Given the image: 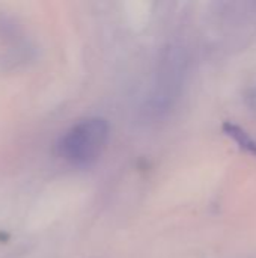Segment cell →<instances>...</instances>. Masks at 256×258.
I'll return each instance as SVG.
<instances>
[{"mask_svg": "<svg viewBox=\"0 0 256 258\" xmlns=\"http://www.w3.org/2000/svg\"><path fill=\"white\" fill-rule=\"evenodd\" d=\"M107 139V121L103 118H86L65 132L57 142V153L74 166H89L100 159Z\"/></svg>", "mask_w": 256, "mask_h": 258, "instance_id": "6da1fadb", "label": "cell"}, {"mask_svg": "<svg viewBox=\"0 0 256 258\" xmlns=\"http://www.w3.org/2000/svg\"><path fill=\"white\" fill-rule=\"evenodd\" d=\"M225 133L232 138L238 145L240 148L246 150L247 153L256 156V139H253L247 132H244L241 127L235 125V124H226L225 125Z\"/></svg>", "mask_w": 256, "mask_h": 258, "instance_id": "7a4b0ae2", "label": "cell"}]
</instances>
